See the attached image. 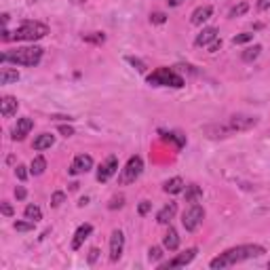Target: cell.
<instances>
[{
	"mask_svg": "<svg viewBox=\"0 0 270 270\" xmlns=\"http://www.w3.org/2000/svg\"><path fill=\"white\" fill-rule=\"evenodd\" d=\"M264 253H266V249L262 245H258V243H249V245H237V247L226 249L224 253L217 255V258H213L209 262V266L213 270H217V268H230V266H237L241 262L260 258V255H264Z\"/></svg>",
	"mask_w": 270,
	"mask_h": 270,
	"instance_id": "cell-1",
	"label": "cell"
},
{
	"mask_svg": "<svg viewBox=\"0 0 270 270\" xmlns=\"http://www.w3.org/2000/svg\"><path fill=\"white\" fill-rule=\"evenodd\" d=\"M43 59V49L41 47H19L7 51V53L0 55V61L3 63H15V66H25V68H34L38 66Z\"/></svg>",
	"mask_w": 270,
	"mask_h": 270,
	"instance_id": "cell-2",
	"label": "cell"
},
{
	"mask_svg": "<svg viewBox=\"0 0 270 270\" xmlns=\"http://www.w3.org/2000/svg\"><path fill=\"white\" fill-rule=\"evenodd\" d=\"M47 34H49V28L45 23H41V21H23L15 28L11 41H30V43H34V41L45 38Z\"/></svg>",
	"mask_w": 270,
	"mask_h": 270,
	"instance_id": "cell-3",
	"label": "cell"
},
{
	"mask_svg": "<svg viewBox=\"0 0 270 270\" xmlns=\"http://www.w3.org/2000/svg\"><path fill=\"white\" fill-rule=\"evenodd\" d=\"M148 85L152 87H184V79L171 68H157L148 76Z\"/></svg>",
	"mask_w": 270,
	"mask_h": 270,
	"instance_id": "cell-4",
	"label": "cell"
},
{
	"mask_svg": "<svg viewBox=\"0 0 270 270\" xmlns=\"http://www.w3.org/2000/svg\"><path fill=\"white\" fill-rule=\"evenodd\" d=\"M141 171H144V161H141V157H131L129 161H127V165L123 167L121 175H119V184L121 186L133 184L135 179L141 175Z\"/></svg>",
	"mask_w": 270,
	"mask_h": 270,
	"instance_id": "cell-5",
	"label": "cell"
},
{
	"mask_svg": "<svg viewBox=\"0 0 270 270\" xmlns=\"http://www.w3.org/2000/svg\"><path fill=\"white\" fill-rule=\"evenodd\" d=\"M203 220H205V209L201 207V205L192 203L182 215V226L188 230V233H195V230L203 224Z\"/></svg>",
	"mask_w": 270,
	"mask_h": 270,
	"instance_id": "cell-6",
	"label": "cell"
},
{
	"mask_svg": "<svg viewBox=\"0 0 270 270\" xmlns=\"http://www.w3.org/2000/svg\"><path fill=\"white\" fill-rule=\"evenodd\" d=\"M226 125H228L230 133L249 131V129H253V127L258 125V119H255V117H245V114H235V117H230V121Z\"/></svg>",
	"mask_w": 270,
	"mask_h": 270,
	"instance_id": "cell-7",
	"label": "cell"
},
{
	"mask_svg": "<svg viewBox=\"0 0 270 270\" xmlns=\"http://www.w3.org/2000/svg\"><path fill=\"white\" fill-rule=\"evenodd\" d=\"M197 253H199L197 247H190V249H186L184 253H177L173 260L159 264V268H165V270H169V268H182V266H186V264H190L192 260H195V258H197Z\"/></svg>",
	"mask_w": 270,
	"mask_h": 270,
	"instance_id": "cell-8",
	"label": "cell"
},
{
	"mask_svg": "<svg viewBox=\"0 0 270 270\" xmlns=\"http://www.w3.org/2000/svg\"><path fill=\"white\" fill-rule=\"evenodd\" d=\"M123 251H125V235H123V230H114L110 235V260L119 262Z\"/></svg>",
	"mask_w": 270,
	"mask_h": 270,
	"instance_id": "cell-9",
	"label": "cell"
},
{
	"mask_svg": "<svg viewBox=\"0 0 270 270\" xmlns=\"http://www.w3.org/2000/svg\"><path fill=\"white\" fill-rule=\"evenodd\" d=\"M119 171V159L117 157H108L104 163L99 165V169H97V182H108V179Z\"/></svg>",
	"mask_w": 270,
	"mask_h": 270,
	"instance_id": "cell-10",
	"label": "cell"
},
{
	"mask_svg": "<svg viewBox=\"0 0 270 270\" xmlns=\"http://www.w3.org/2000/svg\"><path fill=\"white\" fill-rule=\"evenodd\" d=\"M93 169V159L89 157V154H79V157H74L72 165H70V173L72 175H81V173H89Z\"/></svg>",
	"mask_w": 270,
	"mask_h": 270,
	"instance_id": "cell-11",
	"label": "cell"
},
{
	"mask_svg": "<svg viewBox=\"0 0 270 270\" xmlns=\"http://www.w3.org/2000/svg\"><path fill=\"white\" fill-rule=\"evenodd\" d=\"M32 129H34V121H32V119H28V117L17 119V125L13 127L11 137L15 139V141H21V139H25V135H30Z\"/></svg>",
	"mask_w": 270,
	"mask_h": 270,
	"instance_id": "cell-12",
	"label": "cell"
},
{
	"mask_svg": "<svg viewBox=\"0 0 270 270\" xmlns=\"http://www.w3.org/2000/svg\"><path fill=\"white\" fill-rule=\"evenodd\" d=\"M211 15H213V7H211V5L197 7L195 11H192V15H190V23H192V25H203Z\"/></svg>",
	"mask_w": 270,
	"mask_h": 270,
	"instance_id": "cell-13",
	"label": "cell"
},
{
	"mask_svg": "<svg viewBox=\"0 0 270 270\" xmlns=\"http://www.w3.org/2000/svg\"><path fill=\"white\" fill-rule=\"evenodd\" d=\"M17 108H19V101L13 97V95H5L0 99V114H3L5 119H11L17 114Z\"/></svg>",
	"mask_w": 270,
	"mask_h": 270,
	"instance_id": "cell-14",
	"label": "cell"
},
{
	"mask_svg": "<svg viewBox=\"0 0 270 270\" xmlns=\"http://www.w3.org/2000/svg\"><path fill=\"white\" fill-rule=\"evenodd\" d=\"M93 233V226L91 224H81L79 228H76V233H74V239H72V249H81L83 247V243L89 239V235Z\"/></svg>",
	"mask_w": 270,
	"mask_h": 270,
	"instance_id": "cell-15",
	"label": "cell"
},
{
	"mask_svg": "<svg viewBox=\"0 0 270 270\" xmlns=\"http://www.w3.org/2000/svg\"><path fill=\"white\" fill-rule=\"evenodd\" d=\"M175 213H177V203H167L165 207L157 213V222L159 224H169Z\"/></svg>",
	"mask_w": 270,
	"mask_h": 270,
	"instance_id": "cell-16",
	"label": "cell"
},
{
	"mask_svg": "<svg viewBox=\"0 0 270 270\" xmlns=\"http://www.w3.org/2000/svg\"><path fill=\"white\" fill-rule=\"evenodd\" d=\"M215 38H217V30L215 28H203L201 34L195 38V45L197 47H207V45H211L215 41Z\"/></svg>",
	"mask_w": 270,
	"mask_h": 270,
	"instance_id": "cell-17",
	"label": "cell"
},
{
	"mask_svg": "<svg viewBox=\"0 0 270 270\" xmlns=\"http://www.w3.org/2000/svg\"><path fill=\"white\" fill-rule=\"evenodd\" d=\"M53 144H55V135H51V133H41V135L34 139L32 148H34L36 152H43V150H49Z\"/></svg>",
	"mask_w": 270,
	"mask_h": 270,
	"instance_id": "cell-18",
	"label": "cell"
},
{
	"mask_svg": "<svg viewBox=\"0 0 270 270\" xmlns=\"http://www.w3.org/2000/svg\"><path fill=\"white\" fill-rule=\"evenodd\" d=\"M186 184H184V179L182 177H171V179H167L163 190L167 192V195H179V192H184Z\"/></svg>",
	"mask_w": 270,
	"mask_h": 270,
	"instance_id": "cell-19",
	"label": "cell"
},
{
	"mask_svg": "<svg viewBox=\"0 0 270 270\" xmlns=\"http://www.w3.org/2000/svg\"><path fill=\"white\" fill-rule=\"evenodd\" d=\"M163 247L169 249V251H175L179 247V237H177V230L169 226V230H167V235L163 237Z\"/></svg>",
	"mask_w": 270,
	"mask_h": 270,
	"instance_id": "cell-20",
	"label": "cell"
},
{
	"mask_svg": "<svg viewBox=\"0 0 270 270\" xmlns=\"http://www.w3.org/2000/svg\"><path fill=\"white\" fill-rule=\"evenodd\" d=\"M19 81V72L13 68H3L0 70V85H9V83H17Z\"/></svg>",
	"mask_w": 270,
	"mask_h": 270,
	"instance_id": "cell-21",
	"label": "cell"
},
{
	"mask_svg": "<svg viewBox=\"0 0 270 270\" xmlns=\"http://www.w3.org/2000/svg\"><path fill=\"white\" fill-rule=\"evenodd\" d=\"M260 53H262V47L260 45H253V47H249V49H245V51H243V61H245V63H251V61H255V59H258L260 57Z\"/></svg>",
	"mask_w": 270,
	"mask_h": 270,
	"instance_id": "cell-22",
	"label": "cell"
},
{
	"mask_svg": "<svg viewBox=\"0 0 270 270\" xmlns=\"http://www.w3.org/2000/svg\"><path fill=\"white\" fill-rule=\"evenodd\" d=\"M45 169H47L45 157H34V159H32V165H30V173H32V175H43Z\"/></svg>",
	"mask_w": 270,
	"mask_h": 270,
	"instance_id": "cell-23",
	"label": "cell"
},
{
	"mask_svg": "<svg viewBox=\"0 0 270 270\" xmlns=\"http://www.w3.org/2000/svg\"><path fill=\"white\" fill-rule=\"evenodd\" d=\"M23 215H25V220H32V222L43 220V211H41V207H36V205H28V207L23 209Z\"/></svg>",
	"mask_w": 270,
	"mask_h": 270,
	"instance_id": "cell-24",
	"label": "cell"
},
{
	"mask_svg": "<svg viewBox=\"0 0 270 270\" xmlns=\"http://www.w3.org/2000/svg\"><path fill=\"white\" fill-rule=\"evenodd\" d=\"M184 192H186V201H188V203H197V201L203 197V192H201L199 186H186Z\"/></svg>",
	"mask_w": 270,
	"mask_h": 270,
	"instance_id": "cell-25",
	"label": "cell"
},
{
	"mask_svg": "<svg viewBox=\"0 0 270 270\" xmlns=\"http://www.w3.org/2000/svg\"><path fill=\"white\" fill-rule=\"evenodd\" d=\"M249 11V5L247 3H239V5H235L233 9H230V15L228 17H241V15H245V13Z\"/></svg>",
	"mask_w": 270,
	"mask_h": 270,
	"instance_id": "cell-26",
	"label": "cell"
},
{
	"mask_svg": "<svg viewBox=\"0 0 270 270\" xmlns=\"http://www.w3.org/2000/svg\"><path fill=\"white\" fill-rule=\"evenodd\" d=\"M251 41H253V34L251 32H243V34H237L233 38V45H247Z\"/></svg>",
	"mask_w": 270,
	"mask_h": 270,
	"instance_id": "cell-27",
	"label": "cell"
},
{
	"mask_svg": "<svg viewBox=\"0 0 270 270\" xmlns=\"http://www.w3.org/2000/svg\"><path fill=\"white\" fill-rule=\"evenodd\" d=\"M34 224L36 222H32V220H28V222H15V224H13V228H15L17 233H30V230H34Z\"/></svg>",
	"mask_w": 270,
	"mask_h": 270,
	"instance_id": "cell-28",
	"label": "cell"
},
{
	"mask_svg": "<svg viewBox=\"0 0 270 270\" xmlns=\"http://www.w3.org/2000/svg\"><path fill=\"white\" fill-rule=\"evenodd\" d=\"M83 41H87V43H95V45H101L106 41V36L104 34H99V32H93V34H85L83 36Z\"/></svg>",
	"mask_w": 270,
	"mask_h": 270,
	"instance_id": "cell-29",
	"label": "cell"
},
{
	"mask_svg": "<svg viewBox=\"0 0 270 270\" xmlns=\"http://www.w3.org/2000/svg\"><path fill=\"white\" fill-rule=\"evenodd\" d=\"M161 258H163V249H161V247H150V249H148V260H150V262L157 264Z\"/></svg>",
	"mask_w": 270,
	"mask_h": 270,
	"instance_id": "cell-30",
	"label": "cell"
},
{
	"mask_svg": "<svg viewBox=\"0 0 270 270\" xmlns=\"http://www.w3.org/2000/svg\"><path fill=\"white\" fill-rule=\"evenodd\" d=\"M63 201H66V195H63V192H53V197H51V207H61Z\"/></svg>",
	"mask_w": 270,
	"mask_h": 270,
	"instance_id": "cell-31",
	"label": "cell"
},
{
	"mask_svg": "<svg viewBox=\"0 0 270 270\" xmlns=\"http://www.w3.org/2000/svg\"><path fill=\"white\" fill-rule=\"evenodd\" d=\"M127 61H129L131 66H133L135 70H139V72H144V70H146V63L141 61V59H137V57H131V55H129V57H127Z\"/></svg>",
	"mask_w": 270,
	"mask_h": 270,
	"instance_id": "cell-32",
	"label": "cell"
},
{
	"mask_svg": "<svg viewBox=\"0 0 270 270\" xmlns=\"http://www.w3.org/2000/svg\"><path fill=\"white\" fill-rule=\"evenodd\" d=\"M15 175H17V179H21V182H25V179H28V167L17 165V167H15Z\"/></svg>",
	"mask_w": 270,
	"mask_h": 270,
	"instance_id": "cell-33",
	"label": "cell"
},
{
	"mask_svg": "<svg viewBox=\"0 0 270 270\" xmlns=\"http://www.w3.org/2000/svg\"><path fill=\"white\" fill-rule=\"evenodd\" d=\"M123 205H125V197H123V195H119V197H114V199L110 201L108 207H110V209H121Z\"/></svg>",
	"mask_w": 270,
	"mask_h": 270,
	"instance_id": "cell-34",
	"label": "cell"
},
{
	"mask_svg": "<svg viewBox=\"0 0 270 270\" xmlns=\"http://www.w3.org/2000/svg\"><path fill=\"white\" fill-rule=\"evenodd\" d=\"M150 21L152 23H165L167 15H165V13H161V11H157V13H152V15H150Z\"/></svg>",
	"mask_w": 270,
	"mask_h": 270,
	"instance_id": "cell-35",
	"label": "cell"
},
{
	"mask_svg": "<svg viewBox=\"0 0 270 270\" xmlns=\"http://www.w3.org/2000/svg\"><path fill=\"white\" fill-rule=\"evenodd\" d=\"M150 209H152V203H150V201H141L139 207H137V213H139V215H146Z\"/></svg>",
	"mask_w": 270,
	"mask_h": 270,
	"instance_id": "cell-36",
	"label": "cell"
},
{
	"mask_svg": "<svg viewBox=\"0 0 270 270\" xmlns=\"http://www.w3.org/2000/svg\"><path fill=\"white\" fill-rule=\"evenodd\" d=\"M63 137H72L74 135V129H72V127H68V125H59V129H57Z\"/></svg>",
	"mask_w": 270,
	"mask_h": 270,
	"instance_id": "cell-37",
	"label": "cell"
},
{
	"mask_svg": "<svg viewBox=\"0 0 270 270\" xmlns=\"http://www.w3.org/2000/svg\"><path fill=\"white\" fill-rule=\"evenodd\" d=\"M222 49V38H215V41L209 45V53H215V51Z\"/></svg>",
	"mask_w": 270,
	"mask_h": 270,
	"instance_id": "cell-38",
	"label": "cell"
},
{
	"mask_svg": "<svg viewBox=\"0 0 270 270\" xmlns=\"http://www.w3.org/2000/svg\"><path fill=\"white\" fill-rule=\"evenodd\" d=\"M15 197H17V201H23L25 197H28V192H25L23 186H17V188H15Z\"/></svg>",
	"mask_w": 270,
	"mask_h": 270,
	"instance_id": "cell-39",
	"label": "cell"
},
{
	"mask_svg": "<svg viewBox=\"0 0 270 270\" xmlns=\"http://www.w3.org/2000/svg\"><path fill=\"white\" fill-rule=\"evenodd\" d=\"M0 211H3V215H7V217L13 215V207H11L9 203H3V205H0Z\"/></svg>",
	"mask_w": 270,
	"mask_h": 270,
	"instance_id": "cell-40",
	"label": "cell"
},
{
	"mask_svg": "<svg viewBox=\"0 0 270 270\" xmlns=\"http://www.w3.org/2000/svg\"><path fill=\"white\" fill-rule=\"evenodd\" d=\"M270 9V0H258V11H268Z\"/></svg>",
	"mask_w": 270,
	"mask_h": 270,
	"instance_id": "cell-41",
	"label": "cell"
},
{
	"mask_svg": "<svg viewBox=\"0 0 270 270\" xmlns=\"http://www.w3.org/2000/svg\"><path fill=\"white\" fill-rule=\"evenodd\" d=\"M97 253H99V249H91V253H89V262H91V264L97 260Z\"/></svg>",
	"mask_w": 270,
	"mask_h": 270,
	"instance_id": "cell-42",
	"label": "cell"
},
{
	"mask_svg": "<svg viewBox=\"0 0 270 270\" xmlns=\"http://www.w3.org/2000/svg\"><path fill=\"white\" fill-rule=\"evenodd\" d=\"M165 3H167V5H169V7H179V5H182V3H184V0H165Z\"/></svg>",
	"mask_w": 270,
	"mask_h": 270,
	"instance_id": "cell-43",
	"label": "cell"
},
{
	"mask_svg": "<svg viewBox=\"0 0 270 270\" xmlns=\"http://www.w3.org/2000/svg\"><path fill=\"white\" fill-rule=\"evenodd\" d=\"M72 3H74V5H83V3H85V0H72Z\"/></svg>",
	"mask_w": 270,
	"mask_h": 270,
	"instance_id": "cell-44",
	"label": "cell"
},
{
	"mask_svg": "<svg viewBox=\"0 0 270 270\" xmlns=\"http://www.w3.org/2000/svg\"><path fill=\"white\" fill-rule=\"evenodd\" d=\"M268 268H270V262H268Z\"/></svg>",
	"mask_w": 270,
	"mask_h": 270,
	"instance_id": "cell-45",
	"label": "cell"
}]
</instances>
